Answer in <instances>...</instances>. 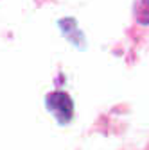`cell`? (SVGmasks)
Listing matches in <instances>:
<instances>
[{
  "label": "cell",
  "instance_id": "obj_1",
  "mask_svg": "<svg viewBox=\"0 0 149 150\" xmlns=\"http://www.w3.org/2000/svg\"><path fill=\"white\" fill-rule=\"evenodd\" d=\"M47 107L54 112V116L58 118L61 123L70 122L74 115V102L67 95L65 91H54L47 97Z\"/></svg>",
  "mask_w": 149,
  "mask_h": 150
}]
</instances>
